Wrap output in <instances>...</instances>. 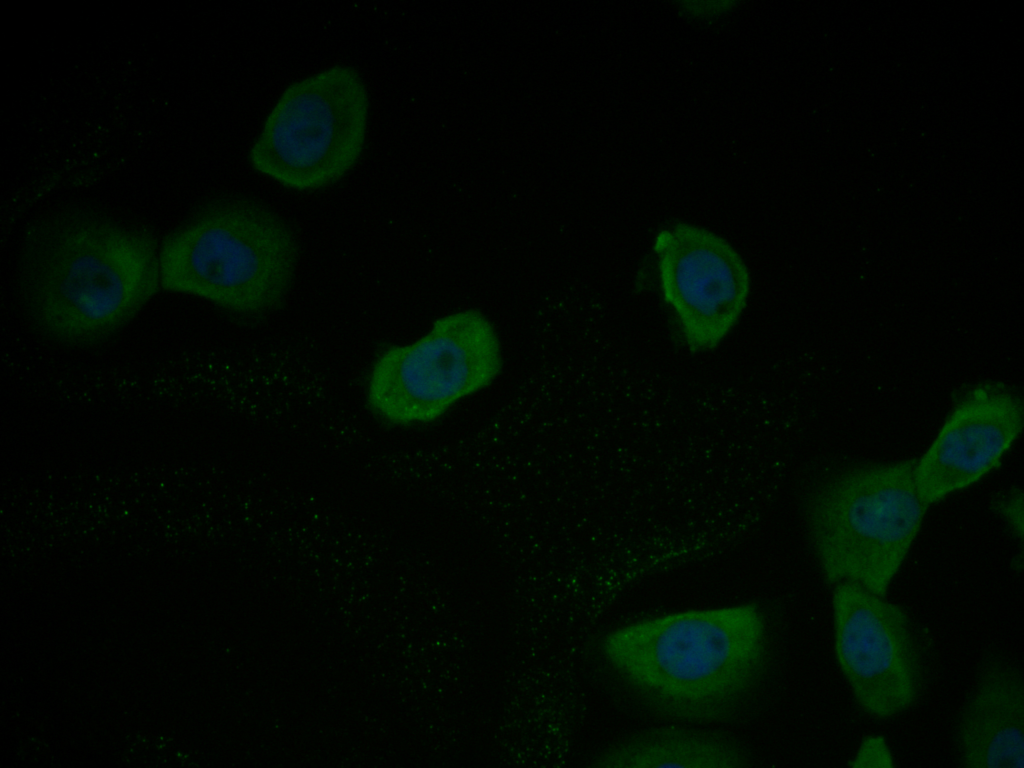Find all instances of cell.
Masks as SVG:
<instances>
[{
  "label": "cell",
  "mask_w": 1024,
  "mask_h": 768,
  "mask_svg": "<svg viewBox=\"0 0 1024 768\" xmlns=\"http://www.w3.org/2000/svg\"><path fill=\"white\" fill-rule=\"evenodd\" d=\"M603 649L652 709L712 722L730 715L756 683L766 655L765 624L752 604L682 611L618 628Z\"/></svg>",
  "instance_id": "cell-1"
},
{
  "label": "cell",
  "mask_w": 1024,
  "mask_h": 768,
  "mask_svg": "<svg viewBox=\"0 0 1024 768\" xmlns=\"http://www.w3.org/2000/svg\"><path fill=\"white\" fill-rule=\"evenodd\" d=\"M25 282L33 315L48 334L89 342L124 325L154 295L159 256L146 232L64 218L35 235Z\"/></svg>",
  "instance_id": "cell-2"
},
{
  "label": "cell",
  "mask_w": 1024,
  "mask_h": 768,
  "mask_svg": "<svg viewBox=\"0 0 1024 768\" xmlns=\"http://www.w3.org/2000/svg\"><path fill=\"white\" fill-rule=\"evenodd\" d=\"M915 462L854 467L814 492L809 530L826 582L886 595L928 507L917 490Z\"/></svg>",
  "instance_id": "cell-3"
},
{
  "label": "cell",
  "mask_w": 1024,
  "mask_h": 768,
  "mask_svg": "<svg viewBox=\"0 0 1024 768\" xmlns=\"http://www.w3.org/2000/svg\"><path fill=\"white\" fill-rule=\"evenodd\" d=\"M296 245L267 210L227 202L170 234L159 253L160 284L242 313L274 307L290 283Z\"/></svg>",
  "instance_id": "cell-4"
},
{
  "label": "cell",
  "mask_w": 1024,
  "mask_h": 768,
  "mask_svg": "<svg viewBox=\"0 0 1024 768\" xmlns=\"http://www.w3.org/2000/svg\"><path fill=\"white\" fill-rule=\"evenodd\" d=\"M368 117L369 96L360 74L350 66H332L286 88L250 149V164L292 189L327 186L359 159Z\"/></svg>",
  "instance_id": "cell-5"
},
{
  "label": "cell",
  "mask_w": 1024,
  "mask_h": 768,
  "mask_svg": "<svg viewBox=\"0 0 1024 768\" xmlns=\"http://www.w3.org/2000/svg\"><path fill=\"white\" fill-rule=\"evenodd\" d=\"M501 367L491 322L479 311H458L437 319L415 342L386 350L371 372L368 398L391 422H428L487 387Z\"/></svg>",
  "instance_id": "cell-6"
},
{
  "label": "cell",
  "mask_w": 1024,
  "mask_h": 768,
  "mask_svg": "<svg viewBox=\"0 0 1024 768\" xmlns=\"http://www.w3.org/2000/svg\"><path fill=\"white\" fill-rule=\"evenodd\" d=\"M832 611L836 659L858 705L881 719L911 707L922 665L906 611L852 582L835 584Z\"/></svg>",
  "instance_id": "cell-7"
},
{
  "label": "cell",
  "mask_w": 1024,
  "mask_h": 768,
  "mask_svg": "<svg viewBox=\"0 0 1024 768\" xmlns=\"http://www.w3.org/2000/svg\"><path fill=\"white\" fill-rule=\"evenodd\" d=\"M661 290L692 352L716 347L737 322L749 274L722 238L685 224L661 231L653 248Z\"/></svg>",
  "instance_id": "cell-8"
},
{
  "label": "cell",
  "mask_w": 1024,
  "mask_h": 768,
  "mask_svg": "<svg viewBox=\"0 0 1024 768\" xmlns=\"http://www.w3.org/2000/svg\"><path fill=\"white\" fill-rule=\"evenodd\" d=\"M1023 427V407L1013 394L975 389L953 409L935 439L915 462V481L925 505L963 489L998 465Z\"/></svg>",
  "instance_id": "cell-9"
},
{
  "label": "cell",
  "mask_w": 1024,
  "mask_h": 768,
  "mask_svg": "<svg viewBox=\"0 0 1024 768\" xmlns=\"http://www.w3.org/2000/svg\"><path fill=\"white\" fill-rule=\"evenodd\" d=\"M958 738L965 767L1024 768V683L1018 667L992 660L982 668Z\"/></svg>",
  "instance_id": "cell-10"
},
{
  "label": "cell",
  "mask_w": 1024,
  "mask_h": 768,
  "mask_svg": "<svg viewBox=\"0 0 1024 768\" xmlns=\"http://www.w3.org/2000/svg\"><path fill=\"white\" fill-rule=\"evenodd\" d=\"M603 765L626 768H731L747 765L745 754L731 741L708 733L662 729L615 748Z\"/></svg>",
  "instance_id": "cell-11"
},
{
  "label": "cell",
  "mask_w": 1024,
  "mask_h": 768,
  "mask_svg": "<svg viewBox=\"0 0 1024 768\" xmlns=\"http://www.w3.org/2000/svg\"><path fill=\"white\" fill-rule=\"evenodd\" d=\"M893 754L882 735L866 736L848 762L851 768H892Z\"/></svg>",
  "instance_id": "cell-12"
},
{
  "label": "cell",
  "mask_w": 1024,
  "mask_h": 768,
  "mask_svg": "<svg viewBox=\"0 0 1024 768\" xmlns=\"http://www.w3.org/2000/svg\"><path fill=\"white\" fill-rule=\"evenodd\" d=\"M1000 513L1009 521L1015 533L1022 538V496L1012 495L999 503Z\"/></svg>",
  "instance_id": "cell-13"
}]
</instances>
